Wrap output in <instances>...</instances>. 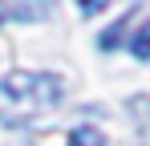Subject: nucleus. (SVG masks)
<instances>
[{"mask_svg":"<svg viewBox=\"0 0 150 146\" xmlns=\"http://www.w3.org/2000/svg\"><path fill=\"white\" fill-rule=\"evenodd\" d=\"M61 97H65V85L53 73H8L0 81V122L21 126L33 114L61 106Z\"/></svg>","mask_w":150,"mask_h":146,"instance_id":"obj_1","label":"nucleus"},{"mask_svg":"<svg viewBox=\"0 0 150 146\" xmlns=\"http://www.w3.org/2000/svg\"><path fill=\"white\" fill-rule=\"evenodd\" d=\"M0 21H4V4H0Z\"/></svg>","mask_w":150,"mask_h":146,"instance_id":"obj_7","label":"nucleus"},{"mask_svg":"<svg viewBox=\"0 0 150 146\" xmlns=\"http://www.w3.org/2000/svg\"><path fill=\"white\" fill-rule=\"evenodd\" d=\"M49 4H4V16H21V21H33V16H45Z\"/></svg>","mask_w":150,"mask_h":146,"instance_id":"obj_3","label":"nucleus"},{"mask_svg":"<svg viewBox=\"0 0 150 146\" xmlns=\"http://www.w3.org/2000/svg\"><path fill=\"white\" fill-rule=\"evenodd\" d=\"M69 146H105V134H101L98 126H89V122H81L73 134H69Z\"/></svg>","mask_w":150,"mask_h":146,"instance_id":"obj_2","label":"nucleus"},{"mask_svg":"<svg viewBox=\"0 0 150 146\" xmlns=\"http://www.w3.org/2000/svg\"><path fill=\"white\" fill-rule=\"evenodd\" d=\"M134 57H138V61H150V21L142 24V28H138V37H134Z\"/></svg>","mask_w":150,"mask_h":146,"instance_id":"obj_4","label":"nucleus"},{"mask_svg":"<svg viewBox=\"0 0 150 146\" xmlns=\"http://www.w3.org/2000/svg\"><path fill=\"white\" fill-rule=\"evenodd\" d=\"M77 8H81V16H93V12H101V8H105V0H81Z\"/></svg>","mask_w":150,"mask_h":146,"instance_id":"obj_6","label":"nucleus"},{"mask_svg":"<svg viewBox=\"0 0 150 146\" xmlns=\"http://www.w3.org/2000/svg\"><path fill=\"white\" fill-rule=\"evenodd\" d=\"M122 33H126V21H118L114 28H105V33H101V49H118V41H122Z\"/></svg>","mask_w":150,"mask_h":146,"instance_id":"obj_5","label":"nucleus"}]
</instances>
